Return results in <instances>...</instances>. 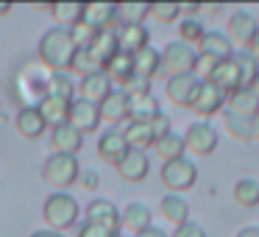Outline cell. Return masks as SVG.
Here are the masks:
<instances>
[{"mask_svg":"<svg viewBox=\"0 0 259 237\" xmlns=\"http://www.w3.org/2000/svg\"><path fill=\"white\" fill-rule=\"evenodd\" d=\"M81 23L92 31H114L120 23L117 3H84V17Z\"/></svg>","mask_w":259,"mask_h":237,"instance_id":"cell-7","label":"cell"},{"mask_svg":"<svg viewBox=\"0 0 259 237\" xmlns=\"http://www.w3.org/2000/svg\"><path fill=\"white\" fill-rule=\"evenodd\" d=\"M78 159L67 156V153H51L45 168H42V179L51 187H56V192H67V187L78 181Z\"/></svg>","mask_w":259,"mask_h":237,"instance_id":"cell-3","label":"cell"},{"mask_svg":"<svg viewBox=\"0 0 259 237\" xmlns=\"http://www.w3.org/2000/svg\"><path fill=\"white\" fill-rule=\"evenodd\" d=\"M173 237H206V231H203L201 223H195V220H187V223L176 226Z\"/></svg>","mask_w":259,"mask_h":237,"instance_id":"cell-43","label":"cell"},{"mask_svg":"<svg viewBox=\"0 0 259 237\" xmlns=\"http://www.w3.org/2000/svg\"><path fill=\"white\" fill-rule=\"evenodd\" d=\"M209 84L218 87L223 95H231V92L240 90V70H237L234 59H220L218 67L212 70V75H209Z\"/></svg>","mask_w":259,"mask_h":237,"instance_id":"cell-17","label":"cell"},{"mask_svg":"<svg viewBox=\"0 0 259 237\" xmlns=\"http://www.w3.org/2000/svg\"><path fill=\"white\" fill-rule=\"evenodd\" d=\"M153 148H156V153L164 159V162H173V159L184 156V137L176 134V131H170V134L159 137V140L153 142Z\"/></svg>","mask_w":259,"mask_h":237,"instance_id":"cell-33","label":"cell"},{"mask_svg":"<svg viewBox=\"0 0 259 237\" xmlns=\"http://www.w3.org/2000/svg\"><path fill=\"white\" fill-rule=\"evenodd\" d=\"M251 131H253V140H259V112L251 117Z\"/></svg>","mask_w":259,"mask_h":237,"instance_id":"cell-52","label":"cell"},{"mask_svg":"<svg viewBox=\"0 0 259 237\" xmlns=\"http://www.w3.org/2000/svg\"><path fill=\"white\" fill-rule=\"evenodd\" d=\"M12 12V3H9V0H3V3H0V17H3V14H9Z\"/></svg>","mask_w":259,"mask_h":237,"instance_id":"cell-53","label":"cell"},{"mask_svg":"<svg viewBox=\"0 0 259 237\" xmlns=\"http://www.w3.org/2000/svg\"><path fill=\"white\" fill-rule=\"evenodd\" d=\"M81 207L70 192H51L45 198V207H42V218L51 226V231H59L62 234L64 229H73L78 223Z\"/></svg>","mask_w":259,"mask_h":237,"instance_id":"cell-2","label":"cell"},{"mask_svg":"<svg viewBox=\"0 0 259 237\" xmlns=\"http://www.w3.org/2000/svg\"><path fill=\"white\" fill-rule=\"evenodd\" d=\"M151 220H153V212H151V207H148V204H142V201H131L128 207L120 212V226H123V229H128L131 234L145 231L148 226H151Z\"/></svg>","mask_w":259,"mask_h":237,"instance_id":"cell-19","label":"cell"},{"mask_svg":"<svg viewBox=\"0 0 259 237\" xmlns=\"http://www.w3.org/2000/svg\"><path fill=\"white\" fill-rule=\"evenodd\" d=\"M78 48L70 40V31L62 28V25H53L42 34L39 40V59L51 73H67L73 67V59Z\"/></svg>","mask_w":259,"mask_h":237,"instance_id":"cell-1","label":"cell"},{"mask_svg":"<svg viewBox=\"0 0 259 237\" xmlns=\"http://www.w3.org/2000/svg\"><path fill=\"white\" fill-rule=\"evenodd\" d=\"M87 51H90L92 56H95V62L101 64V67H106V62L120 51L114 31H95V36H92V45L87 48Z\"/></svg>","mask_w":259,"mask_h":237,"instance_id":"cell-27","label":"cell"},{"mask_svg":"<svg viewBox=\"0 0 259 237\" xmlns=\"http://www.w3.org/2000/svg\"><path fill=\"white\" fill-rule=\"evenodd\" d=\"M234 201L245 209L259 207V181L256 179H240L234 184Z\"/></svg>","mask_w":259,"mask_h":237,"instance_id":"cell-36","label":"cell"},{"mask_svg":"<svg viewBox=\"0 0 259 237\" xmlns=\"http://www.w3.org/2000/svg\"><path fill=\"white\" fill-rule=\"evenodd\" d=\"M45 95H53V98H62V101H73L75 95V84L67 73H51L45 81Z\"/></svg>","mask_w":259,"mask_h":237,"instance_id":"cell-34","label":"cell"},{"mask_svg":"<svg viewBox=\"0 0 259 237\" xmlns=\"http://www.w3.org/2000/svg\"><path fill=\"white\" fill-rule=\"evenodd\" d=\"M162 112L159 109V101L153 92H148V95H137L128 101V123H145L151 126V120L156 117V114Z\"/></svg>","mask_w":259,"mask_h":237,"instance_id":"cell-22","label":"cell"},{"mask_svg":"<svg viewBox=\"0 0 259 237\" xmlns=\"http://www.w3.org/2000/svg\"><path fill=\"white\" fill-rule=\"evenodd\" d=\"M70 70H75V73H81V78L84 75H92V73H101V64L95 62V56H92L90 51H75V59H73V67Z\"/></svg>","mask_w":259,"mask_h":237,"instance_id":"cell-38","label":"cell"},{"mask_svg":"<svg viewBox=\"0 0 259 237\" xmlns=\"http://www.w3.org/2000/svg\"><path fill=\"white\" fill-rule=\"evenodd\" d=\"M123 134H125L128 148H137V151H145V148H151L153 142H156L151 126H145V123H128L123 129Z\"/></svg>","mask_w":259,"mask_h":237,"instance_id":"cell-31","label":"cell"},{"mask_svg":"<svg viewBox=\"0 0 259 237\" xmlns=\"http://www.w3.org/2000/svg\"><path fill=\"white\" fill-rule=\"evenodd\" d=\"M237 237H259V226H248V229L237 231Z\"/></svg>","mask_w":259,"mask_h":237,"instance_id":"cell-50","label":"cell"},{"mask_svg":"<svg viewBox=\"0 0 259 237\" xmlns=\"http://www.w3.org/2000/svg\"><path fill=\"white\" fill-rule=\"evenodd\" d=\"M151 14L156 17V23L170 25L181 17V6L179 3H151Z\"/></svg>","mask_w":259,"mask_h":237,"instance_id":"cell-40","label":"cell"},{"mask_svg":"<svg viewBox=\"0 0 259 237\" xmlns=\"http://www.w3.org/2000/svg\"><path fill=\"white\" fill-rule=\"evenodd\" d=\"M114 170L120 173V179H123V181H128V184H137V181H142V179L148 176V170H151V162H148L145 151L128 148V153L120 159V165H117Z\"/></svg>","mask_w":259,"mask_h":237,"instance_id":"cell-15","label":"cell"},{"mask_svg":"<svg viewBox=\"0 0 259 237\" xmlns=\"http://www.w3.org/2000/svg\"><path fill=\"white\" fill-rule=\"evenodd\" d=\"M67 123L73 126L78 134L98 131V126H101V109H98V103H90V101H84V98H73Z\"/></svg>","mask_w":259,"mask_h":237,"instance_id":"cell-8","label":"cell"},{"mask_svg":"<svg viewBox=\"0 0 259 237\" xmlns=\"http://www.w3.org/2000/svg\"><path fill=\"white\" fill-rule=\"evenodd\" d=\"M226 106V95L218 90V87H212L209 81H201L198 84V92H195V98H192V112L198 114L201 120H209L212 114H218L220 109Z\"/></svg>","mask_w":259,"mask_h":237,"instance_id":"cell-10","label":"cell"},{"mask_svg":"<svg viewBox=\"0 0 259 237\" xmlns=\"http://www.w3.org/2000/svg\"><path fill=\"white\" fill-rule=\"evenodd\" d=\"M259 31V23L253 14L248 12H234L229 20V31H226V36H229V42L234 48H240V51H245L248 45H251L253 34Z\"/></svg>","mask_w":259,"mask_h":237,"instance_id":"cell-12","label":"cell"},{"mask_svg":"<svg viewBox=\"0 0 259 237\" xmlns=\"http://www.w3.org/2000/svg\"><path fill=\"white\" fill-rule=\"evenodd\" d=\"M162 184L167 187L170 192H176V195H181L184 190H190V187H195L198 181V168L195 162H192L190 156H179L173 159V162H164L162 165Z\"/></svg>","mask_w":259,"mask_h":237,"instance_id":"cell-4","label":"cell"},{"mask_svg":"<svg viewBox=\"0 0 259 237\" xmlns=\"http://www.w3.org/2000/svg\"><path fill=\"white\" fill-rule=\"evenodd\" d=\"M120 9V23H142L151 14V3H123Z\"/></svg>","mask_w":259,"mask_h":237,"instance_id":"cell-39","label":"cell"},{"mask_svg":"<svg viewBox=\"0 0 259 237\" xmlns=\"http://www.w3.org/2000/svg\"><path fill=\"white\" fill-rule=\"evenodd\" d=\"M31 237H64V234H59V231H51V229H39V231H34Z\"/></svg>","mask_w":259,"mask_h":237,"instance_id":"cell-51","label":"cell"},{"mask_svg":"<svg viewBox=\"0 0 259 237\" xmlns=\"http://www.w3.org/2000/svg\"><path fill=\"white\" fill-rule=\"evenodd\" d=\"M67 31H70V40H73V45L78 48V51H87V48L92 45V36H95V31H92L90 25L75 23L73 28H67Z\"/></svg>","mask_w":259,"mask_h":237,"instance_id":"cell-41","label":"cell"},{"mask_svg":"<svg viewBox=\"0 0 259 237\" xmlns=\"http://www.w3.org/2000/svg\"><path fill=\"white\" fill-rule=\"evenodd\" d=\"M125 153H128V142H125L123 129H120V126H109V129L101 134V140H98V156H101L106 165L117 168L120 159H123Z\"/></svg>","mask_w":259,"mask_h":237,"instance_id":"cell-9","label":"cell"},{"mask_svg":"<svg viewBox=\"0 0 259 237\" xmlns=\"http://www.w3.org/2000/svg\"><path fill=\"white\" fill-rule=\"evenodd\" d=\"M226 109L242 117H253L259 112V98L253 95V90H237L231 95H226Z\"/></svg>","mask_w":259,"mask_h":237,"instance_id":"cell-29","label":"cell"},{"mask_svg":"<svg viewBox=\"0 0 259 237\" xmlns=\"http://www.w3.org/2000/svg\"><path fill=\"white\" fill-rule=\"evenodd\" d=\"M51 14L62 28H73V25L81 23V17H84V3H53Z\"/></svg>","mask_w":259,"mask_h":237,"instance_id":"cell-32","label":"cell"},{"mask_svg":"<svg viewBox=\"0 0 259 237\" xmlns=\"http://www.w3.org/2000/svg\"><path fill=\"white\" fill-rule=\"evenodd\" d=\"M103 73L109 75V81L112 84H120L125 87L131 78H134V53H125V51H117L112 59L106 62V67H103Z\"/></svg>","mask_w":259,"mask_h":237,"instance_id":"cell-20","label":"cell"},{"mask_svg":"<svg viewBox=\"0 0 259 237\" xmlns=\"http://www.w3.org/2000/svg\"><path fill=\"white\" fill-rule=\"evenodd\" d=\"M179 6H181V14H187V20H190L195 12H201V6H198V3H179Z\"/></svg>","mask_w":259,"mask_h":237,"instance_id":"cell-48","label":"cell"},{"mask_svg":"<svg viewBox=\"0 0 259 237\" xmlns=\"http://www.w3.org/2000/svg\"><path fill=\"white\" fill-rule=\"evenodd\" d=\"M134 237H167L162 229H156V226H148L145 231H140V234H134Z\"/></svg>","mask_w":259,"mask_h":237,"instance_id":"cell-49","label":"cell"},{"mask_svg":"<svg viewBox=\"0 0 259 237\" xmlns=\"http://www.w3.org/2000/svg\"><path fill=\"white\" fill-rule=\"evenodd\" d=\"M198 45H201L198 53H206V56H214V59H231L234 56V45L229 42V36H226L223 31H206Z\"/></svg>","mask_w":259,"mask_h":237,"instance_id":"cell-26","label":"cell"},{"mask_svg":"<svg viewBox=\"0 0 259 237\" xmlns=\"http://www.w3.org/2000/svg\"><path fill=\"white\" fill-rule=\"evenodd\" d=\"M151 131H153V137H156V140H159V137H164V134H170L173 129H170V117H167V114L159 112L156 117L151 120Z\"/></svg>","mask_w":259,"mask_h":237,"instance_id":"cell-45","label":"cell"},{"mask_svg":"<svg viewBox=\"0 0 259 237\" xmlns=\"http://www.w3.org/2000/svg\"><path fill=\"white\" fill-rule=\"evenodd\" d=\"M114 237H125V234H123V231H120V234H114Z\"/></svg>","mask_w":259,"mask_h":237,"instance_id":"cell-55","label":"cell"},{"mask_svg":"<svg viewBox=\"0 0 259 237\" xmlns=\"http://www.w3.org/2000/svg\"><path fill=\"white\" fill-rule=\"evenodd\" d=\"M134 73L142 75V78H159L162 75V53L156 48L145 45L142 51L134 53Z\"/></svg>","mask_w":259,"mask_h":237,"instance_id":"cell-24","label":"cell"},{"mask_svg":"<svg viewBox=\"0 0 259 237\" xmlns=\"http://www.w3.org/2000/svg\"><path fill=\"white\" fill-rule=\"evenodd\" d=\"M114 36H117V48L125 53L142 51L148 45V40H151V34H148V28L142 23H117Z\"/></svg>","mask_w":259,"mask_h":237,"instance_id":"cell-14","label":"cell"},{"mask_svg":"<svg viewBox=\"0 0 259 237\" xmlns=\"http://www.w3.org/2000/svg\"><path fill=\"white\" fill-rule=\"evenodd\" d=\"M75 90L81 92V98H84V101H90V103H101L103 98H106L109 92L114 90V87H112V81H109V75L101 70V73L84 75V78H81V84L75 87Z\"/></svg>","mask_w":259,"mask_h":237,"instance_id":"cell-21","label":"cell"},{"mask_svg":"<svg viewBox=\"0 0 259 237\" xmlns=\"http://www.w3.org/2000/svg\"><path fill=\"white\" fill-rule=\"evenodd\" d=\"M231 59L237 62V70H240V90H251L253 78H256V73H259L256 59H253L248 51H234Z\"/></svg>","mask_w":259,"mask_h":237,"instance_id":"cell-35","label":"cell"},{"mask_svg":"<svg viewBox=\"0 0 259 237\" xmlns=\"http://www.w3.org/2000/svg\"><path fill=\"white\" fill-rule=\"evenodd\" d=\"M245 51H248V53H251V56H253V59H256V64H259V31H256V34H253V40H251V45H248V48H245Z\"/></svg>","mask_w":259,"mask_h":237,"instance_id":"cell-47","label":"cell"},{"mask_svg":"<svg viewBox=\"0 0 259 237\" xmlns=\"http://www.w3.org/2000/svg\"><path fill=\"white\" fill-rule=\"evenodd\" d=\"M125 95L128 98H137V95H148L151 92V78H142V75H134V78L128 81V84L123 87Z\"/></svg>","mask_w":259,"mask_h":237,"instance_id":"cell-42","label":"cell"},{"mask_svg":"<svg viewBox=\"0 0 259 237\" xmlns=\"http://www.w3.org/2000/svg\"><path fill=\"white\" fill-rule=\"evenodd\" d=\"M87 220L103 226V229L112 231V234H120V231H123V226H120V209L114 207L112 201H106V198L90 201V207H87Z\"/></svg>","mask_w":259,"mask_h":237,"instance_id":"cell-13","label":"cell"},{"mask_svg":"<svg viewBox=\"0 0 259 237\" xmlns=\"http://www.w3.org/2000/svg\"><path fill=\"white\" fill-rule=\"evenodd\" d=\"M14 126H17V131L25 137V140H36V137L45 134V120H42V112L39 106H23L17 112V120H14Z\"/></svg>","mask_w":259,"mask_h":237,"instance_id":"cell-23","label":"cell"},{"mask_svg":"<svg viewBox=\"0 0 259 237\" xmlns=\"http://www.w3.org/2000/svg\"><path fill=\"white\" fill-rule=\"evenodd\" d=\"M159 212H162V218L167 220V223H176V226L190 220V207H187V201L181 195H176V192H167V195L162 198Z\"/></svg>","mask_w":259,"mask_h":237,"instance_id":"cell-28","label":"cell"},{"mask_svg":"<svg viewBox=\"0 0 259 237\" xmlns=\"http://www.w3.org/2000/svg\"><path fill=\"white\" fill-rule=\"evenodd\" d=\"M70 103H73V101H62V98H53V95L42 98V101H39V112H42V120H45L48 129H56V126L67 123Z\"/></svg>","mask_w":259,"mask_h":237,"instance_id":"cell-25","label":"cell"},{"mask_svg":"<svg viewBox=\"0 0 259 237\" xmlns=\"http://www.w3.org/2000/svg\"><path fill=\"white\" fill-rule=\"evenodd\" d=\"M218 142H220V134L209 120H195L184 131V151L195 153V156H209L218 148Z\"/></svg>","mask_w":259,"mask_h":237,"instance_id":"cell-6","label":"cell"},{"mask_svg":"<svg viewBox=\"0 0 259 237\" xmlns=\"http://www.w3.org/2000/svg\"><path fill=\"white\" fill-rule=\"evenodd\" d=\"M203 23L201 20H195V17H190V20H184V23L179 25V36H181V42H187V45H198V42L203 40Z\"/></svg>","mask_w":259,"mask_h":237,"instance_id":"cell-37","label":"cell"},{"mask_svg":"<svg viewBox=\"0 0 259 237\" xmlns=\"http://www.w3.org/2000/svg\"><path fill=\"white\" fill-rule=\"evenodd\" d=\"M75 237H114L112 231H106L103 226H98V223H81L78 226V231H75Z\"/></svg>","mask_w":259,"mask_h":237,"instance_id":"cell-44","label":"cell"},{"mask_svg":"<svg viewBox=\"0 0 259 237\" xmlns=\"http://www.w3.org/2000/svg\"><path fill=\"white\" fill-rule=\"evenodd\" d=\"M198 84H201V81H198L192 73H187V75H170L167 84H164V92H167V98H170V103H173V106L190 109L192 106V98H195V92H198Z\"/></svg>","mask_w":259,"mask_h":237,"instance_id":"cell-11","label":"cell"},{"mask_svg":"<svg viewBox=\"0 0 259 237\" xmlns=\"http://www.w3.org/2000/svg\"><path fill=\"white\" fill-rule=\"evenodd\" d=\"M78 181H81L84 190H98V173H95V170H81Z\"/></svg>","mask_w":259,"mask_h":237,"instance_id":"cell-46","label":"cell"},{"mask_svg":"<svg viewBox=\"0 0 259 237\" xmlns=\"http://www.w3.org/2000/svg\"><path fill=\"white\" fill-rule=\"evenodd\" d=\"M51 145H53V153L75 156L81 151V145H84V134H78L70 123L56 126V129H51Z\"/></svg>","mask_w":259,"mask_h":237,"instance_id":"cell-18","label":"cell"},{"mask_svg":"<svg viewBox=\"0 0 259 237\" xmlns=\"http://www.w3.org/2000/svg\"><path fill=\"white\" fill-rule=\"evenodd\" d=\"M128 101L131 98L125 95V90H112L101 103H98L101 120H106L109 126H120L123 120H128Z\"/></svg>","mask_w":259,"mask_h":237,"instance_id":"cell-16","label":"cell"},{"mask_svg":"<svg viewBox=\"0 0 259 237\" xmlns=\"http://www.w3.org/2000/svg\"><path fill=\"white\" fill-rule=\"evenodd\" d=\"M251 90H253V95L259 98V73H256V78H253V84H251Z\"/></svg>","mask_w":259,"mask_h":237,"instance_id":"cell-54","label":"cell"},{"mask_svg":"<svg viewBox=\"0 0 259 237\" xmlns=\"http://www.w3.org/2000/svg\"><path fill=\"white\" fill-rule=\"evenodd\" d=\"M223 129L229 137H234L237 142H251L253 131H251V117H242V114H234L226 109L223 112Z\"/></svg>","mask_w":259,"mask_h":237,"instance_id":"cell-30","label":"cell"},{"mask_svg":"<svg viewBox=\"0 0 259 237\" xmlns=\"http://www.w3.org/2000/svg\"><path fill=\"white\" fill-rule=\"evenodd\" d=\"M195 62H198V51L187 42H170L162 51V73L170 75H195Z\"/></svg>","mask_w":259,"mask_h":237,"instance_id":"cell-5","label":"cell"}]
</instances>
